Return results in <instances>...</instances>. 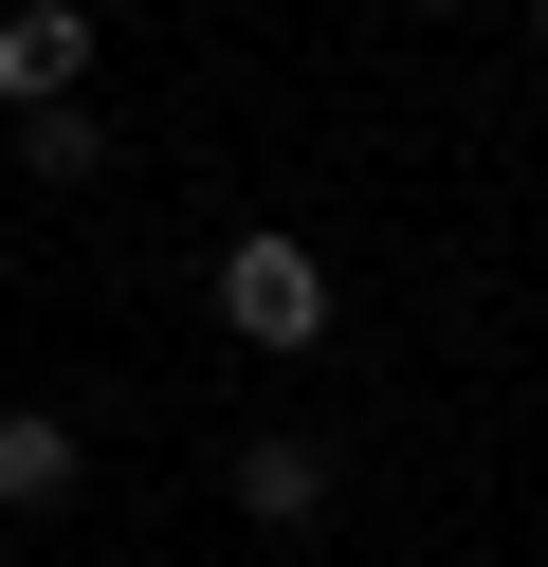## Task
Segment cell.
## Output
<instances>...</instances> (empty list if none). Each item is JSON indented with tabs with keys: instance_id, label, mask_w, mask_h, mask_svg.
<instances>
[{
	"instance_id": "obj_4",
	"label": "cell",
	"mask_w": 548,
	"mask_h": 567,
	"mask_svg": "<svg viewBox=\"0 0 548 567\" xmlns=\"http://www.w3.org/2000/svg\"><path fill=\"white\" fill-rule=\"evenodd\" d=\"M238 494L292 530V513H329V457H311V440H238Z\"/></svg>"
},
{
	"instance_id": "obj_3",
	"label": "cell",
	"mask_w": 548,
	"mask_h": 567,
	"mask_svg": "<svg viewBox=\"0 0 548 567\" xmlns=\"http://www.w3.org/2000/svg\"><path fill=\"white\" fill-rule=\"evenodd\" d=\"M0 494H19V513H55V494H73V421H0Z\"/></svg>"
},
{
	"instance_id": "obj_2",
	"label": "cell",
	"mask_w": 548,
	"mask_h": 567,
	"mask_svg": "<svg viewBox=\"0 0 548 567\" xmlns=\"http://www.w3.org/2000/svg\"><path fill=\"white\" fill-rule=\"evenodd\" d=\"M73 74H92V19H73V0H37V19H0V92H37V111H55Z\"/></svg>"
},
{
	"instance_id": "obj_1",
	"label": "cell",
	"mask_w": 548,
	"mask_h": 567,
	"mask_svg": "<svg viewBox=\"0 0 548 567\" xmlns=\"http://www.w3.org/2000/svg\"><path fill=\"white\" fill-rule=\"evenodd\" d=\"M219 311H238L256 348H311L329 330V275L292 257V238H238V257H219Z\"/></svg>"
},
{
	"instance_id": "obj_5",
	"label": "cell",
	"mask_w": 548,
	"mask_h": 567,
	"mask_svg": "<svg viewBox=\"0 0 548 567\" xmlns=\"http://www.w3.org/2000/svg\"><path fill=\"white\" fill-rule=\"evenodd\" d=\"M402 19H438V0H402Z\"/></svg>"
}]
</instances>
